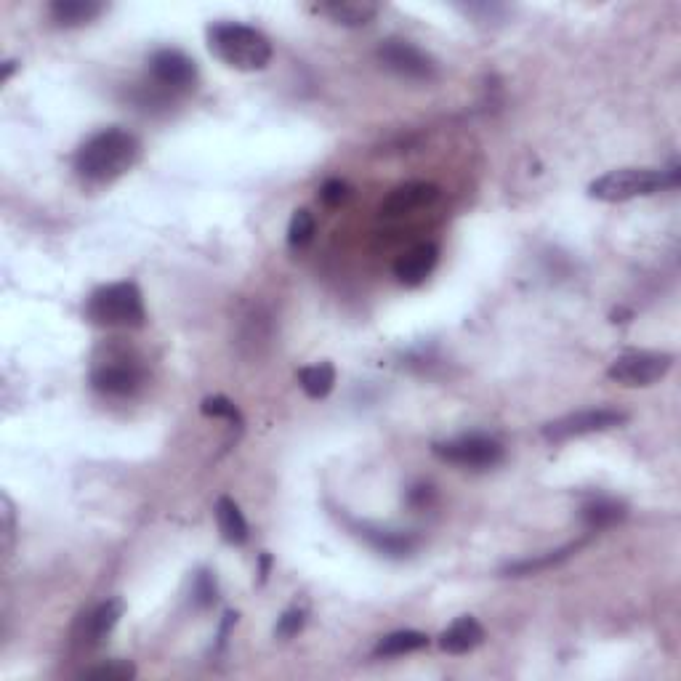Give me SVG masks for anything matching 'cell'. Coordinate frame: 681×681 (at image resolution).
I'll use <instances>...</instances> for the list:
<instances>
[{"instance_id": "27", "label": "cell", "mask_w": 681, "mask_h": 681, "mask_svg": "<svg viewBox=\"0 0 681 681\" xmlns=\"http://www.w3.org/2000/svg\"><path fill=\"white\" fill-rule=\"evenodd\" d=\"M304 623H306V610H301V607H290V610L282 612L280 620H277L274 634L280 636V639H293V636L304 628Z\"/></svg>"}, {"instance_id": "28", "label": "cell", "mask_w": 681, "mask_h": 681, "mask_svg": "<svg viewBox=\"0 0 681 681\" xmlns=\"http://www.w3.org/2000/svg\"><path fill=\"white\" fill-rule=\"evenodd\" d=\"M320 197L322 203L330 205V208H336V205H341L346 197H349V184L341 179H328L320 187Z\"/></svg>"}, {"instance_id": "11", "label": "cell", "mask_w": 681, "mask_h": 681, "mask_svg": "<svg viewBox=\"0 0 681 681\" xmlns=\"http://www.w3.org/2000/svg\"><path fill=\"white\" fill-rule=\"evenodd\" d=\"M439 197V187L431 181H408L394 192H389L384 203H381V216H405L418 208H426Z\"/></svg>"}, {"instance_id": "13", "label": "cell", "mask_w": 681, "mask_h": 681, "mask_svg": "<svg viewBox=\"0 0 681 681\" xmlns=\"http://www.w3.org/2000/svg\"><path fill=\"white\" fill-rule=\"evenodd\" d=\"M482 642H485V628L471 615H463L455 623H450V628L439 636V647L450 655H466V652L477 650Z\"/></svg>"}, {"instance_id": "24", "label": "cell", "mask_w": 681, "mask_h": 681, "mask_svg": "<svg viewBox=\"0 0 681 681\" xmlns=\"http://www.w3.org/2000/svg\"><path fill=\"white\" fill-rule=\"evenodd\" d=\"M314 237V216L306 208H301V211H296L293 216H290V224H288V245L293 248V251H298V248H306V245L312 243Z\"/></svg>"}, {"instance_id": "21", "label": "cell", "mask_w": 681, "mask_h": 681, "mask_svg": "<svg viewBox=\"0 0 681 681\" xmlns=\"http://www.w3.org/2000/svg\"><path fill=\"white\" fill-rule=\"evenodd\" d=\"M423 647H429V636L423 631H394V634H386L381 642L376 644L373 655L376 658H400V655H410V652H418Z\"/></svg>"}, {"instance_id": "7", "label": "cell", "mask_w": 681, "mask_h": 681, "mask_svg": "<svg viewBox=\"0 0 681 681\" xmlns=\"http://www.w3.org/2000/svg\"><path fill=\"white\" fill-rule=\"evenodd\" d=\"M674 368V354L626 352L612 360L607 376L623 386H652Z\"/></svg>"}, {"instance_id": "10", "label": "cell", "mask_w": 681, "mask_h": 681, "mask_svg": "<svg viewBox=\"0 0 681 681\" xmlns=\"http://www.w3.org/2000/svg\"><path fill=\"white\" fill-rule=\"evenodd\" d=\"M144 384V373L128 360H110L91 370V386L107 397H131Z\"/></svg>"}, {"instance_id": "26", "label": "cell", "mask_w": 681, "mask_h": 681, "mask_svg": "<svg viewBox=\"0 0 681 681\" xmlns=\"http://www.w3.org/2000/svg\"><path fill=\"white\" fill-rule=\"evenodd\" d=\"M136 676L134 663L128 660H112V663H104V666L88 668L80 674V679H99V681H128Z\"/></svg>"}, {"instance_id": "14", "label": "cell", "mask_w": 681, "mask_h": 681, "mask_svg": "<svg viewBox=\"0 0 681 681\" xmlns=\"http://www.w3.org/2000/svg\"><path fill=\"white\" fill-rule=\"evenodd\" d=\"M360 538L368 543L370 548H376L378 554L394 556V559H402V556H410L418 548V538L410 533H397V530H381V527L360 525Z\"/></svg>"}, {"instance_id": "9", "label": "cell", "mask_w": 681, "mask_h": 681, "mask_svg": "<svg viewBox=\"0 0 681 681\" xmlns=\"http://www.w3.org/2000/svg\"><path fill=\"white\" fill-rule=\"evenodd\" d=\"M149 75L160 88L189 91L197 83V64L179 48H160L149 56Z\"/></svg>"}, {"instance_id": "25", "label": "cell", "mask_w": 681, "mask_h": 681, "mask_svg": "<svg viewBox=\"0 0 681 681\" xmlns=\"http://www.w3.org/2000/svg\"><path fill=\"white\" fill-rule=\"evenodd\" d=\"M200 413L208 415V418H224V421L235 423V426H243V415L237 410V405L224 394H213V397H205L203 405H200Z\"/></svg>"}, {"instance_id": "4", "label": "cell", "mask_w": 681, "mask_h": 681, "mask_svg": "<svg viewBox=\"0 0 681 681\" xmlns=\"http://www.w3.org/2000/svg\"><path fill=\"white\" fill-rule=\"evenodd\" d=\"M86 317L99 328H141L147 322L144 296L136 282H110L91 293Z\"/></svg>"}, {"instance_id": "6", "label": "cell", "mask_w": 681, "mask_h": 681, "mask_svg": "<svg viewBox=\"0 0 681 681\" xmlns=\"http://www.w3.org/2000/svg\"><path fill=\"white\" fill-rule=\"evenodd\" d=\"M626 421L628 415L623 410L591 408L564 415V418H556V421H548L541 434L548 442H567V439L586 437V434H596V431L615 429V426H623Z\"/></svg>"}, {"instance_id": "8", "label": "cell", "mask_w": 681, "mask_h": 681, "mask_svg": "<svg viewBox=\"0 0 681 681\" xmlns=\"http://www.w3.org/2000/svg\"><path fill=\"white\" fill-rule=\"evenodd\" d=\"M378 62L384 64L386 70L408 80H434L437 78V64L426 51L408 43V40H384L378 46Z\"/></svg>"}, {"instance_id": "2", "label": "cell", "mask_w": 681, "mask_h": 681, "mask_svg": "<svg viewBox=\"0 0 681 681\" xmlns=\"http://www.w3.org/2000/svg\"><path fill=\"white\" fill-rule=\"evenodd\" d=\"M208 48L211 54L232 70L259 72L272 62V43L261 30L240 22H216L208 27Z\"/></svg>"}, {"instance_id": "1", "label": "cell", "mask_w": 681, "mask_h": 681, "mask_svg": "<svg viewBox=\"0 0 681 681\" xmlns=\"http://www.w3.org/2000/svg\"><path fill=\"white\" fill-rule=\"evenodd\" d=\"M141 144L126 128H104L78 149L75 171L91 184H107L120 179L136 165Z\"/></svg>"}, {"instance_id": "12", "label": "cell", "mask_w": 681, "mask_h": 681, "mask_svg": "<svg viewBox=\"0 0 681 681\" xmlns=\"http://www.w3.org/2000/svg\"><path fill=\"white\" fill-rule=\"evenodd\" d=\"M439 261V248L434 243H418L413 245L410 251H405L400 259L394 261V277L408 285V288H415L421 285Z\"/></svg>"}, {"instance_id": "29", "label": "cell", "mask_w": 681, "mask_h": 681, "mask_svg": "<svg viewBox=\"0 0 681 681\" xmlns=\"http://www.w3.org/2000/svg\"><path fill=\"white\" fill-rule=\"evenodd\" d=\"M434 501V490L429 485H415L408 490V503L413 509H426Z\"/></svg>"}, {"instance_id": "5", "label": "cell", "mask_w": 681, "mask_h": 681, "mask_svg": "<svg viewBox=\"0 0 681 681\" xmlns=\"http://www.w3.org/2000/svg\"><path fill=\"white\" fill-rule=\"evenodd\" d=\"M431 453L437 455L439 461L453 463L461 469L487 471L503 463L506 450L498 439L487 437V434H461V437L445 439V442H434Z\"/></svg>"}, {"instance_id": "23", "label": "cell", "mask_w": 681, "mask_h": 681, "mask_svg": "<svg viewBox=\"0 0 681 681\" xmlns=\"http://www.w3.org/2000/svg\"><path fill=\"white\" fill-rule=\"evenodd\" d=\"M219 599V583L211 570H197L192 578V602L197 610H208Z\"/></svg>"}, {"instance_id": "19", "label": "cell", "mask_w": 681, "mask_h": 681, "mask_svg": "<svg viewBox=\"0 0 681 681\" xmlns=\"http://www.w3.org/2000/svg\"><path fill=\"white\" fill-rule=\"evenodd\" d=\"M320 11L341 27H365L378 16V6L368 0H336L320 6Z\"/></svg>"}, {"instance_id": "18", "label": "cell", "mask_w": 681, "mask_h": 681, "mask_svg": "<svg viewBox=\"0 0 681 681\" xmlns=\"http://www.w3.org/2000/svg\"><path fill=\"white\" fill-rule=\"evenodd\" d=\"M120 618H123V602L120 599H107L104 604H99L83 620V642L99 644L102 639H107L112 634V628L120 623Z\"/></svg>"}, {"instance_id": "22", "label": "cell", "mask_w": 681, "mask_h": 681, "mask_svg": "<svg viewBox=\"0 0 681 681\" xmlns=\"http://www.w3.org/2000/svg\"><path fill=\"white\" fill-rule=\"evenodd\" d=\"M298 384L304 389L306 397L312 400H325L333 386H336V368L330 362H317V365H306L298 370Z\"/></svg>"}, {"instance_id": "3", "label": "cell", "mask_w": 681, "mask_h": 681, "mask_svg": "<svg viewBox=\"0 0 681 681\" xmlns=\"http://www.w3.org/2000/svg\"><path fill=\"white\" fill-rule=\"evenodd\" d=\"M679 184V165L671 168H618L591 181L588 197L602 203H626L634 197H650L660 189H671Z\"/></svg>"}, {"instance_id": "30", "label": "cell", "mask_w": 681, "mask_h": 681, "mask_svg": "<svg viewBox=\"0 0 681 681\" xmlns=\"http://www.w3.org/2000/svg\"><path fill=\"white\" fill-rule=\"evenodd\" d=\"M269 564H272V556H269V554H261V570H259L261 583H264V580H267V575H269Z\"/></svg>"}, {"instance_id": "15", "label": "cell", "mask_w": 681, "mask_h": 681, "mask_svg": "<svg viewBox=\"0 0 681 681\" xmlns=\"http://www.w3.org/2000/svg\"><path fill=\"white\" fill-rule=\"evenodd\" d=\"M586 546V541L567 543L562 548H554V551H546V554L527 556V559H519V562H509L503 567V575L509 578H527V575H538L543 570H551V567H559L562 562H567L570 556H575L580 548Z\"/></svg>"}, {"instance_id": "20", "label": "cell", "mask_w": 681, "mask_h": 681, "mask_svg": "<svg viewBox=\"0 0 681 681\" xmlns=\"http://www.w3.org/2000/svg\"><path fill=\"white\" fill-rule=\"evenodd\" d=\"M580 517H583L588 530H607V527L626 519V506L612 501V498H591L580 511Z\"/></svg>"}, {"instance_id": "17", "label": "cell", "mask_w": 681, "mask_h": 681, "mask_svg": "<svg viewBox=\"0 0 681 681\" xmlns=\"http://www.w3.org/2000/svg\"><path fill=\"white\" fill-rule=\"evenodd\" d=\"M213 514H216V525H219L221 538H224L229 546H243V543H248L251 530H248V522H245L243 511H240V506H237L232 498L221 495L219 501H216Z\"/></svg>"}, {"instance_id": "16", "label": "cell", "mask_w": 681, "mask_h": 681, "mask_svg": "<svg viewBox=\"0 0 681 681\" xmlns=\"http://www.w3.org/2000/svg\"><path fill=\"white\" fill-rule=\"evenodd\" d=\"M48 14L59 27H83L104 14V3L99 0H54Z\"/></svg>"}]
</instances>
